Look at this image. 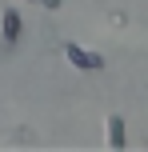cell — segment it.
Here are the masks:
<instances>
[{
	"label": "cell",
	"mask_w": 148,
	"mask_h": 152,
	"mask_svg": "<svg viewBox=\"0 0 148 152\" xmlns=\"http://www.w3.org/2000/svg\"><path fill=\"white\" fill-rule=\"evenodd\" d=\"M108 144L124 148V120H120V116H108Z\"/></svg>",
	"instance_id": "obj_3"
},
{
	"label": "cell",
	"mask_w": 148,
	"mask_h": 152,
	"mask_svg": "<svg viewBox=\"0 0 148 152\" xmlns=\"http://www.w3.org/2000/svg\"><path fill=\"white\" fill-rule=\"evenodd\" d=\"M40 8H48V12H60V0H36Z\"/></svg>",
	"instance_id": "obj_4"
},
{
	"label": "cell",
	"mask_w": 148,
	"mask_h": 152,
	"mask_svg": "<svg viewBox=\"0 0 148 152\" xmlns=\"http://www.w3.org/2000/svg\"><path fill=\"white\" fill-rule=\"evenodd\" d=\"M64 56H68L76 68H84V72H100V68H104V56L88 52L84 44H76V40H68V44H64Z\"/></svg>",
	"instance_id": "obj_1"
},
{
	"label": "cell",
	"mask_w": 148,
	"mask_h": 152,
	"mask_svg": "<svg viewBox=\"0 0 148 152\" xmlns=\"http://www.w3.org/2000/svg\"><path fill=\"white\" fill-rule=\"evenodd\" d=\"M20 24H24L20 12H16V8H4V44H8V48L20 40Z\"/></svg>",
	"instance_id": "obj_2"
}]
</instances>
